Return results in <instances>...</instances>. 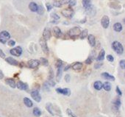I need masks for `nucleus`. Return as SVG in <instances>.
Returning a JSON list of instances; mask_svg holds the SVG:
<instances>
[{"label": "nucleus", "instance_id": "f257e3e1", "mask_svg": "<svg viewBox=\"0 0 125 117\" xmlns=\"http://www.w3.org/2000/svg\"><path fill=\"white\" fill-rule=\"evenodd\" d=\"M81 33V29L80 27H74L69 29L68 32V35L71 38H76L80 36V34Z\"/></svg>", "mask_w": 125, "mask_h": 117}, {"label": "nucleus", "instance_id": "f03ea898", "mask_svg": "<svg viewBox=\"0 0 125 117\" xmlns=\"http://www.w3.org/2000/svg\"><path fill=\"white\" fill-rule=\"evenodd\" d=\"M112 48H113V50L118 54H122L124 52V47H123L122 44L120 42H118L117 41H115L113 42Z\"/></svg>", "mask_w": 125, "mask_h": 117}, {"label": "nucleus", "instance_id": "7ed1b4c3", "mask_svg": "<svg viewBox=\"0 0 125 117\" xmlns=\"http://www.w3.org/2000/svg\"><path fill=\"white\" fill-rule=\"evenodd\" d=\"M46 109L52 116H60L59 115V110L57 109H55V107L50 102L46 104Z\"/></svg>", "mask_w": 125, "mask_h": 117}, {"label": "nucleus", "instance_id": "20e7f679", "mask_svg": "<svg viewBox=\"0 0 125 117\" xmlns=\"http://www.w3.org/2000/svg\"><path fill=\"white\" fill-rule=\"evenodd\" d=\"M10 35L8 31L4 30V31H2L0 33V42L2 44H6L7 41L10 40Z\"/></svg>", "mask_w": 125, "mask_h": 117}, {"label": "nucleus", "instance_id": "39448f33", "mask_svg": "<svg viewBox=\"0 0 125 117\" xmlns=\"http://www.w3.org/2000/svg\"><path fill=\"white\" fill-rule=\"evenodd\" d=\"M61 14L65 17V18H71L73 17L74 14V10L71 8V7L68 8H65L64 10H63L61 11Z\"/></svg>", "mask_w": 125, "mask_h": 117}, {"label": "nucleus", "instance_id": "423d86ee", "mask_svg": "<svg viewBox=\"0 0 125 117\" xmlns=\"http://www.w3.org/2000/svg\"><path fill=\"white\" fill-rule=\"evenodd\" d=\"M39 44L40 45V47L42 49L43 52L46 54H49V47L47 46V43H46V41L43 38H40V40H39Z\"/></svg>", "mask_w": 125, "mask_h": 117}, {"label": "nucleus", "instance_id": "0eeeda50", "mask_svg": "<svg viewBox=\"0 0 125 117\" xmlns=\"http://www.w3.org/2000/svg\"><path fill=\"white\" fill-rule=\"evenodd\" d=\"M23 52V50H22V48L21 46H16L15 48H13V49H11V50H10V53L12 54V55H13V56H16V57H19L21 55Z\"/></svg>", "mask_w": 125, "mask_h": 117}, {"label": "nucleus", "instance_id": "6e6552de", "mask_svg": "<svg viewBox=\"0 0 125 117\" xmlns=\"http://www.w3.org/2000/svg\"><path fill=\"white\" fill-rule=\"evenodd\" d=\"M40 60H35V59H32L29 60L27 62V67L29 69H36L40 65Z\"/></svg>", "mask_w": 125, "mask_h": 117}, {"label": "nucleus", "instance_id": "1a4fd4ad", "mask_svg": "<svg viewBox=\"0 0 125 117\" xmlns=\"http://www.w3.org/2000/svg\"><path fill=\"white\" fill-rule=\"evenodd\" d=\"M31 96H32V99L35 101H36L37 102H40V100H41V96L40 95L38 90H36V89L32 90L31 91Z\"/></svg>", "mask_w": 125, "mask_h": 117}, {"label": "nucleus", "instance_id": "9d476101", "mask_svg": "<svg viewBox=\"0 0 125 117\" xmlns=\"http://www.w3.org/2000/svg\"><path fill=\"white\" fill-rule=\"evenodd\" d=\"M121 100L118 97L116 98V99L113 100V109L114 111L117 112L118 110H119V108L121 107Z\"/></svg>", "mask_w": 125, "mask_h": 117}, {"label": "nucleus", "instance_id": "9b49d317", "mask_svg": "<svg viewBox=\"0 0 125 117\" xmlns=\"http://www.w3.org/2000/svg\"><path fill=\"white\" fill-rule=\"evenodd\" d=\"M101 24H102L103 28H108L110 25V18L108 16H104L101 19Z\"/></svg>", "mask_w": 125, "mask_h": 117}, {"label": "nucleus", "instance_id": "f8f14e48", "mask_svg": "<svg viewBox=\"0 0 125 117\" xmlns=\"http://www.w3.org/2000/svg\"><path fill=\"white\" fill-rule=\"evenodd\" d=\"M57 93L60 94L65 96H70L71 95V90L68 88H56Z\"/></svg>", "mask_w": 125, "mask_h": 117}, {"label": "nucleus", "instance_id": "ddd939ff", "mask_svg": "<svg viewBox=\"0 0 125 117\" xmlns=\"http://www.w3.org/2000/svg\"><path fill=\"white\" fill-rule=\"evenodd\" d=\"M52 32H53V35H54V36L57 38H60L63 36V33H62L61 29L58 27H55L54 28H53Z\"/></svg>", "mask_w": 125, "mask_h": 117}, {"label": "nucleus", "instance_id": "4468645a", "mask_svg": "<svg viewBox=\"0 0 125 117\" xmlns=\"http://www.w3.org/2000/svg\"><path fill=\"white\" fill-rule=\"evenodd\" d=\"M16 87L19 88V90L21 91H27L28 89V85L25 83H24L21 80L18 81V83H16Z\"/></svg>", "mask_w": 125, "mask_h": 117}, {"label": "nucleus", "instance_id": "2eb2a0df", "mask_svg": "<svg viewBox=\"0 0 125 117\" xmlns=\"http://www.w3.org/2000/svg\"><path fill=\"white\" fill-rule=\"evenodd\" d=\"M51 36H52V33L50 29L49 28H45L43 32V38L46 41H48L51 38Z\"/></svg>", "mask_w": 125, "mask_h": 117}, {"label": "nucleus", "instance_id": "dca6fc26", "mask_svg": "<svg viewBox=\"0 0 125 117\" xmlns=\"http://www.w3.org/2000/svg\"><path fill=\"white\" fill-rule=\"evenodd\" d=\"M82 2L83 7H84V8L86 10L91 9V8H92V4H91L92 0H82Z\"/></svg>", "mask_w": 125, "mask_h": 117}, {"label": "nucleus", "instance_id": "f3484780", "mask_svg": "<svg viewBox=\"0 0 125 117\" xmlns=\"http://www.w3.org/2000/svg\"><path fill=\"white\" fill-rule=\"evenodd\" d=\"M83 67V63L81 62H76L74 63L72 66H71V68H72V69L76 71H80L82 70Z\"/></svg>", "mask_w": 125, "mask_h": 117}, {"label": "nucleus", "instance_id": "a211bd4d", "mask_svg": "<svg viewBox=\"0 0 125 117\" xmlns=\"http://www.w3.org/2000/svg\"><path fill=\"white\" fill-rule=\"evenodd\" d=\"M88 43L89 44L91 45V46L93 47L96 45V38H95V36L92 34L88 35Z\"/></svg>", "mask_w": 125, "mask_h": 117}, {"label": "nucleus", "instance_id": "6ab92c4d", "mask_svg": "<svg viewBox=\"0 0 125 117\" xmlns=\"http://www.w3.org/2000/svg\"><path fill=\"white\" fill-rule=\"evenodd\" d=\"M102 75V77L104 79H107V80L114 81L115 79H116V78H115L114 76H113V75H110V74L108 73V72H103V73H102V75Z\"/></svg>", "mask_w": 125, "mask_h": 117}, {"label": "nucleus", "instance_id": "aec40b11", "mask_svg": "<svg viewBox=\"0 0 125 117\" xmlns=\"http://www.w3.org/2000/svg\"><path fill=\"white\" fill-rule=\"evenodd\" d=\"M5 60H6V62H7L8 63H9L10 65H13V66H19V63L16 60H15L14 58H13L12 57L7 58L5 59Z\"/></svg>", "mask_w": 125, "mask_h": 117}, {"label": "nucleus", "instance_id": "412c9836", "mask_svg": "<svg viewBox=\"0 0 125 117\" xmlns=\"http://www.w3.org/2000/svg\"><path fill=\"white\" fill-rule=\"evenodd\" d=\"M5 83H7L8 85H10V87L15 88L16 87V83L15 82V80L13 78H8L5 79Z\"/></svg>", "mask_w": 125, "mask_h": 117}, {"label": "nucleus", "instance_id": "4be33fe9", "mask_svg": "<svg viewBox=\"0 0 125 117\" xmlns=\"http://www.w3.org/2000/svg\"><path fill=\"white\" fill-rule=\"evenodd\" d=\"M29 8L32 12H37L38 11V5L35 2H32L29 3Z\"/></svg>", "mask_w": 125, "mask_h": 117}, {"label": "nucleus", "instance_id": "5701e85b", "mask_svg": "<svg viewBox=\"0 0 125 117\" xmlns=\"http://www.w3.org/2000/svg\"><path fill=\"white\" fill-rule=\"evenodd\" d=\"M62 74H63V67L57 68V75H56V80L57 82H60L61 77H62Z\"/></svg>", "mask_w": 125, "mask_h": 117}, {"label": "nucleus", "instance_id": "b1692460", "mask_svg": "<svg viewBox=\"0 0 125 117\" xmlns=\"http://www.w3.org/2000/svg\"><path fill=\"white\" fill-rule=\"evenodd\" d=\"M105 50H101V51L99 52L98 56L97 58V61H102L105 59Z\"/></svg>", "mask_w": 125, "mask_h": 117}, {"label": "nucleus", "instance_id": "393cba45", "mask_svg": "<svg viewBox=\"0 0 125 117\" xmlns=\"http://www.w3.org/2000/svg\"><path fill=\"white\" fill-rule=\"evenodd\" d=\"M123 27H122V25H121V24L119 23V22H116L113 24V29L115 30L116 32H118V33H119L121 32V30H122Z\"/></svg>", "mask_w": 125, "mask_h": 117}, {"label": "nucleus", "instance_id": "a878e982", "mask_svg": "<svg viewBox=\"0 0 125 117\" xmlns=\"http://www.w3.org/2000/svg\"><path fill=\"white\" fill-rule=\"evenodd\" d=\"M24 103L25 105L28 108H32L33 106V103L32 100H30V99H29L27 97L24 98Z\"/></svg>", "mask_w": 125, "mask_h": 117}, {"label": "nucleus", "instance_id": "bb28decb", "mask_svg": "<svg viewBox=\"0 0 125 117\" xmlns=\"http://www.w3.org/2000/svg\"><path fill=\"white\" fill-rule=\"evenodd\" d=\"M102 85H103V83L101 82V81H96L94 83V84H93V87H94V88L96 89V90H97V91H100V90H102Z\"/></svg>", "mask_w": 125, "mask_h": 117}, {"label": "nucleus", "instance_id": "cd10ccee", "mask_svg": "<svg viewBox=\"0 0 125 117\" xmlns=\"http://www.w3.org/2000/svg\"><path fill=\"white\" fill-rule=\"evenodd\" d=\"M102 88H104L106 91H110L111 90V84L110 83L106 81L102 85Z\"/></svg>", "mask_w": 125, "mask_h": 117}, {"label": "nucleus", "instance_id": "c85d7f7f", "mask_svg": "<svg viewBox=\"0 0 125 117\" xmlns=\"http://www.w3.org/2000/svg\"><path fill=\"white\" fill-rule=\"evenodd\" d=\"M88 29H83L82 31H81L80 34V38L83 40V39H85L86 37L88 36Z\"/></svg>", "mask_w": 125, "mask_h": 117}, {"label": "nucleus", "instance_id": "c756f323", "mask_svg": "<svg viewBox=\"0 0 125 117\" xmlns=\"http://www.w3.org/2000/svg\"><path fill=\"white\" fill-rule=\"evenodd\" d=\"M33 115L35 116H36V117H39L41 116V113H42V112H41V110L38 108H35L33 109Z\"/></svg>", "mask_w": 125, "mask_h": 117}, {"label": "nucleus", "instance_id": "7c9ffc66", "mask_svg": "<svg viewBox=\"0 0 125 117\" xmlns=\"http://www.w3.org/2000/svg\"><path fill=\"white\" fill-rule=\"evenodd\" d=\"M40 63H41V64H42L43 66H48L49 64V61L48 60H47L46 58H40Z\"/></svg>", "mask_w": 125, "mask_h": 117}, {"label": "nucleus", "instance_id": "2f4dec72", "mask_svg": "<svg viewBox=\"0 0 125 117\" xmlns=\"http://www.w3.org/2000/svg\"><path fill=\"white\" fill-rule=\"evenodd\" d=\"M63 62L61 60H57L56 63H55V66H56L57 69V68H60V67H63Z\"/></svg>", "mask_w": 125, "mask_h": 117}, {"label": "nucleus", "instance_id": "473e14b6", "mask_svg": "<svg viewBox=\"0 0 125 117\" xmlns=\"http://www.w3.org/2000/svg\"><path fill=\"white\" fill-rule=\"evenodd\" d=\"M44 7L42 5H39L38 6V11H37V13L39 14V15H42L44 13Z\"/></svg>", "mask_w": 125, "mask_h": 117}, {"label": "nucleus", "instance_id": "72a5a7b5", "mask_svg": "<svg viewBox=\"0 0 125 117\" xmlns=\"http://www.w3.org/2000/svg\"><path fill=\"white\" fill-rule=\"evenodd\" d=\"M53 6L56 8H61L62 4L60 1H54V2H53Z\"/></svg>", "mask_w": 125, "mask_h": 117}, {"label": "nucleus", "instance_id": "f704fd0d", "mask_svg": "<svg viewBox=\"0 0 125 117\" xmlns=\"http://www.w3.org/2000/svg\"><path fill=\"white\" fill-rule=\"evenodd\" d=\"M51 17L54 19V21L55 20H59L60 19V16H59L57 13H52V14H51Z\"/></svg>", "mask_w": 125, "mask_h": 117}, {"label": "nucleus", "instance_id": "c9c22d12", "mask_svg": "<svg viewBox=\"0 0 125 117\" xmlns=\"http://www.w3.org/2000/svg\"><path fill=\"white\" fill-rule=\"evenodd\" d=\"M85 63L86 64H91V63L93 62V57L92 56H89L86 60H85Z\"/></svg>", "mask_w": 125, "mask_h": 117}, {"label": "nucleus", "instance_id": "e433bc0d", "mask_svg": "<svg viewBox=\"0 0 125 117\" xmlns=\"http://www.w3.org/2000/svg\"><path fill=\"white\" fill-rule=\"evenodd\" d=\"M66 112H67V114H68L70 117H77V116H76L73 113V112L71 111V110L69 108H68V109H67Z\"/></svg>", "mask_w": 125, "mask_h": 117}, {"label": "nucleus", "instance_id": "4c0bfd02", "mask_svg": "<svg viewBox=\"0 0 125 117\" xmlns=\"http://www.w3.org/2000/svg\"><path fill=\"white\" fill-rule=\"evenodd\" d=\"M8 44L9 46H14L16 45V41L14 40H10L8 42Z\"/></svg>", "mask_w": 125, "mask_h": 117}, {"label": "nucleus", "instance_id": "58836bf2", "mask_svg": "<svg viewBox=\"0 0 125 117\" xmlns=\"http://www.w3.org/2000/svg\"><path fill=\"white\" fill-rule=\"evenodd\" d=\"M107 60H108V61H110V62H113L114 58L113 57V55H111V54H108V55H107Z\"/></svg>", "mask_w": 125, "mask_h": 117}, {"label": "nucleus", "instance_id": "ea45409f", "mask_svg": "<svg viewBox=\"0 0 125 117\" xmlns=\"http://www.w3.org/2000/svg\"><path fill=\"white\" fill-rule=\"evenodd\" d=\"M119 65H120V67L122 69H125V60H121L119 62Z\"/></svg>", "mask_w": 125, "mask_h": 117}, {"label": "nucleus", "instance_id": "a19ab883", "mask_svg": "<svg viewBox=\"0 0 125 117\" xmlns=\"http://www.w3.org/2000/svg\"><path fill=\"white\" fill-rule=\"evenodd\" d=\"M46 7L47 11H50L52 9V5L50 3H46Z\"/></svg>", "mask_w": 125, "mask_h": 117}, {"label": "nucleus", "instance_id": "79ce46f5", "mask_svg": "<svg viewBox=\"0 0 125 117\" xmlns=\"http://www.w3.org/2000/svg\"><path fill=\"white\" fill-rule=\"evenodd\" d=\"M116 93L118 96H121L122 95V92L121 91V89L119 88L118 86H116Z\"/></svg>", "mask_w": 125, "mask_h": 117}, {"label": "nucleus", "instance_id": "37998d69", "mask_svg": "<svg viewBox=\"0 0 125 117\" xmlns=\"http://www.w3.org/2000/svg\"><path fill=\"white\" fill-rule=\"evenodd\" d=\"M70 79H71L70 75H69V74L65 75V82H66V83H69L70 82Z\"/></svg>", "mask_w": 125, "mask_h": 117}, {"label": "nucleus", "instance_id": "c03bdc74", "mask_svg": "<svg viewBox=\"0 0 125 117\" xmlns=\"http://www.w3.org/2000/svg\"><path fill=\"white\" fill-rule=\"evenodd\" d=\"M71 1V0H60V2L61 4L63 5V4H69Z\"/></svg>", "mask_w": 125, "mask_h": 117}, {"label": "nucleus", "instance_id": "a18cd8bd", "mask_svg": "<svg viewBox=\"0 0 125 117\" xmlns=\"http://www.w3.org/2000/svg\"><path fill=\"white\" fill-rule=\"evenodd\" d=\"M0 58H5V54L4 53V52L0 49Z\"/></svg>", "mask_w": 125, "mask_h": 117}, {"label": "nucleus", "instance_id": "49530a36", "mask_svg": "<svg viewBox=\"0 0 125 117\" xmlns=\"http://www.w3.org/2000/svg\"><path fill=\"white\" fill-rule=\"evenodd\" d=\"M44 88L46 90V91H49V85L47 83V82H46L44 84Z\"/></svg>", "mask_w": 125, "mask_h": 117}, {"label": "nucleus", "instance_id": "de8ad7c7", "mask_svg": "<svg viewBox=\"0 0 125 117\" xmlns=\"http://www.w3.org/2000/svg\"><path fill=\"white\" fill-rule=\"evenodd\" d=\"M102 66V63H97V64H95V66H94V68L95 69H99V68Z\"/></svg>", "mask_w": 125, "mask_h": 117}, {"label": "nucleus", "instance_id": "09e8293b", "mask_svg": "<svg viewBox=\"0 0 125 117\" xmlns=\"http://www.w3.org/2000/svg\"><path fill=\"white\" fill-rule=\"evenodd\" d=\"M70 7L71 8V7H73V6H74L75 5V4H76V1L75 0H71V1L70 2Z\"/></svg>", "mask_w": 125, "mask_h": 117}, {"label": "nucleus", "instance_id": "8fccbe9b", "mask_svg": "<svg viewBox=\"0 0 125 117\" xmlns=\"http://www.w3.org/2000/svg\"><path fill=\"white\" fill-rule=\"evenodd\" d=\"M3 78H4V74L2 70H0V79H2Z\"/></svg>", "mask_w": 125, "mask_h": 117}, {"label": "nucleus", "instance_id": "3c124183", "mask_svg": "<svg viewBox=\"0 0 125 117\" xmlns=\"http://www.w3.org/2000/svg\"><path fill=\"white\" fill-rule=\"evenodd\" d=\"M70 67H71V65H68V66H65V69H64V71H67V70H69V69H70Z\"/></svg>", "mask_w": 125, "mask_h": 117}]
</instances>
